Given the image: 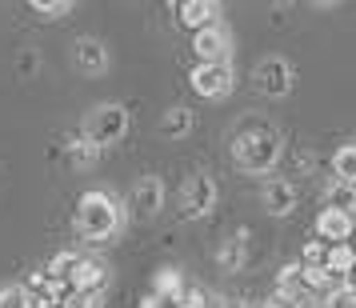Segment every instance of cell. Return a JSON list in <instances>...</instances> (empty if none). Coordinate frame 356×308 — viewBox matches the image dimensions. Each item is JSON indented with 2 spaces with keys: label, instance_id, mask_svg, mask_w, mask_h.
Instances as JSON below:
<instances>
[{
  "label": "cell",
  "instance_id": "1",
  "mask_svg": "<svg viewBox=\"0 0 356 308\" xmlns=\"http://www.w3.org/2000/svg\"><path fill=\"white\" fill-rule=\"evenodd\" d=\"M232 161L244 172H268L280 161V132L268 120H244L232 136Z\"/></svg>",
  "mask_w": 356,
  "mask_h": 308
},
{
  "label": "cell",
  "instance_id": "2",
  "mask_svg": "<svg viewBox=\"0 0 356 308\" xmlns=\"http://www.w3.org/2000/svg\"><path fill=\"white\" fill-rule=\"evenodd\" d=\"M76 228H81L84 241H108L116 228H120V204L108 193L88 188L76 200Z\"/></svg>",
  "mask_w": 356,
  "mask_h": 308
},
{
  "label": "cell",
  "instance_id": "3",
  "mask_svg": "<svg viewBox=\"0 0 356 308\" xmlns=\"http://www.w3.org/2000/svg\"><path fill=\"white\" fill-rule=\"evenodd\" d=\"M81 132L97 148L116 145V140H124V132H129V108H124V104H97L92 113L84 116Z\"/></svg>",
  "mask_w": 356,
  "mask_h": 308
},
{
  "label": "cell",
  "instance_id": "4",
  "mask_svg": "<svg viewBox=\"0 0 356 308\" xmlns=\"http://www.w3.org/2000/svg\"><path fill=\"white\" fill-rule=\"evenodd\" d=\"M216 209V180L209 172H193V177L180 184V216L200 220Z\"/></svg>",
  "mask_w": 356,
  "mask_h": 308
},
{
  "label": "cell",
  "instance_id": "5",
  "mask_svg": "<svg viewBox=\"0 0 356 308\" xmlns=\"http://www.w3.org/2000/svg\"><path fill=\"white\" fill-rule=\"evenodd\" d=\"M252 84L264 97H289L292 92V65L284 56H264L252 72Z\"/></svg>",
  "mask_w": 356,
  "mask_h": 308
},
{
  "label": "cell",
  "instance_id": "6",
  "mask_svg": "<svg viewBox=\"0 0 356 308\" xmlns=\"http://www.w3.org/2000/svg\"><path fill=\"white\" fill-rule=\"evenodd\" d=\"M188 81H193V88L200 92V97L220 100V97H228V92H232L236 72H232V65H228V60H220V65H196Z\"/></svg>",
  "mask_w": 356,
  "mask_h": 308
},
{
  "label": "cell",
  "instance_id": "7",
  "mask_svg": "<svg viewBox=\"0 0 356 308\" xmlns=\"http://www.w3.org/2000/svg\"><path fill=\"white\" fill-rule=\"evenodd\" d=\"M193 52L200 56V65H220V60H228V52H232V36H228V29L216 20L209 29L193 33Z\"/></svg>",
  "mask_w": 356,
  "mask_h": 308
},
{
  "label": "cell",
  "instance_id": "8",
  "mask_svg": "<svg viewBox=\"0 0 356 308\" xmlns=\"http://www.w3.org/2000/svg\"><path fill=\"white\" fill-rule=\"evenodd\" d=\"M164 209V180L161 177H140L132 184V212L136 216H156Z\"/></svg>",
  "mask_w": 356,
  "mask_h": 308
},
{
  "label": "cell",
  "instance_id": "9",
  "mask_svg": "<svg viewBox=\"0 0 356 308\" xmlns=\"http://www.w3.org/2000/svg\"><path fill=\"white\" fill-rule=\"evenodd\" d=\"M104 284H108V268L100 264V260H88L81 257L76 260V268H72V276H68V289L72 292H104Z\"/></svg>",
  "mask_w": 356,
  "mask_h": 308
},
{
  "label": "cell",
  "instance_id": "10",
  "mask_svg": "<svg viewBox=\"0 0 356 308\" xmlns=\"http://www.w3.org/2000/svg\"><path fill=\"white\" fill-rule=\"evenodd\" d=\"M356 232V220L348 212H337V209H324L316 216V236L324 244H348V236Z\"/></svg>",
  "mask_w": 356,
  "mask_h": 308
},
{
  "label": "cell",
  "instance_id": "11",
  "mask_svg": "<svg viewBox=\"0 0 356 308\" xmlns=\"http://www.w3.org/2000/svg\"><path fill=\"white\" fill-rule=\"evenodd\" d=\"M72 60L81 68L84 76H100V72H108V49L92 40V36H81L76 40V49H72Z\"/></svg>",
  "mask_w": 356,
  "mask_h": 308
},
{
  "label": "cell",
  "instance_id": "12",
  "mask_svg": "<svg viewBox=\"0 0 356 308\" xmlns=\"http://www.w3.org/2000/svg\"><path fill=\"white\" fill-rule=\"evenodd\" d=\"M260 200H264V209L273 212V216H289V212L296 209V184L284 180V177H276L260 188Z\"/></svg>",
  "mask_w": 356,
  "mask_h": 308
},
{
  "label": "cell",
  "instance_id": "13",
  "mask_svg": "<svg viewBox=\"0 0 356 308\" xmlns=\"http://www.w3.org/2000/svg\"><path fill=\"white\" fill-rule=\"evenodd\" d=\"M276 300H280V305L289 300V305H296V308L312 300L308 289H305V273H300V264H284V268H280V276H276Z\"/></svg>",
  "mask_w": 356,
  "mask_h": 308
},
{
  "label": "cell",
  "instance_id": "14",
  "mask_svg": "<svg viewBox=\"0 0 356 308\" xmlns=\"http://www.w3.org/2000/svg\"><path fill=\"white\" fill-rule=\"evenodd\" d=\"M216 4L212 0H180L177 4V17L184 29H193V33H200V29H209V24H216Z\"/></svg>",
  "mask_w": 356,
  "mask_h": 308
},
{
  "label": "cell",
  "instance_id": "15",
  "mask_svg": "<svg viewBox=\"0 0 356 308\" xmlns=\"http://www.w3.org/2000/svg\"><path fill=\"white\" fill-rule=\"evenodd\" d=\"M180 292H184V276H180V268H161L156 280H152V296H161L164 305H177Z\"/></svg>",
  "mask_w": 356,
  "mask_h": 308
},
{
  "label": "cell",
  "instance_id": "16",
  "mask_svg": "<svg viewBox=\"0 0 356 308\" xmlns=\"http://www.w3.org/2000/svg\"><path fill=\"white\" fill-rule=\"evenodd\" d=\"M324 268H328L332 276H340V280H344V276L356 268V248H353V244H328Z\"/></svg>",
  "mask_w": 356,
  "mask_h": 308
},
{
  "label": "cell",
  "instance_id": "17",
  "mask_svg": "<svg viewBox=\"0 0 356 308\" xmlns=\"http://www.w3.org/2000/svg\"><path fill=\"white\" fill-rule=\"evenodd\" d=\"M244 252H248V236L236 232V236H228V241L220 244L216 260H220V268H225V273H236V268L244 264Z\"/></svg>",
  "mask_w": 356,
  "mask_h": 308
},
{
  "label": "cell",
  "instance_id": "18",
  "mask_svg": "<svg viewBox=\"0 0 356 308\" xmlns=\"http://www.w3.org/2000/svg\"><path fill=\"white\" fill-rule=\"evenodd\" d=\"M65 152H68V161L72 164H81V168H88V164H97V156H100V148L84 136V132H72V140L65 145Z\"/></svg>",
  "mask_w": 356,
  "mask_h": 308
},
{
  "label": "cell",
  "instance_id": "19",
  "mask_svg": "<svg viewBox=\"0 0 356 308\" xmlns=\"http://www.w3.org/2000/svg\"><path fill=\"white\" fill-rule=\"evenodd\" d=\"M324 200H328V209H337V212H348V216L356 212V188L344 184V180H332L328 193H324Z\"/></svg>",
  "mask_w": 356,
  "mask_h": 308
},
{
  "label": "cell",
  "instance_id": "20",
  "mask_svg": "<svg viewBox=\"0 0 356 308\" xmlns=\"http://www.w3.org/2000/svg\"><path fill=\"white\" fill-rule=\"evenodd\" d=\"M161 132L172 136V140L188 136V132H193V113H188V108H168V113L161 116Z\"/></svg>",
  "mask_w": 356,
  "mask_h": 308
},
{
  "label": "cell",
  "instance_id": "21",
  "mask_svg": "<svg viewBox=\"0 0 356 308\" xmlns=\"http://www.w3.org/2000/svg\"><path fill=\"white\" fill-rule=\"evenodd\" d=\"M332 168H337V180H344V184H353V188H356V140H353V145H340L337 148Z\"/></svg>",
  "mask_w": 356,
  "mask_h": 308
},
{
  "label": "cell",
  "instance_id": "22",
  "mask_svg": "<svg viewBox=\"0 0 356 308\" xmlns=\"http://www.w3.org/2000/svg\"><path fill=\"white\" fill-rule=\"evenodd\" d=\"M76 252H56V257L49 260V268H44V276H49L52 284H65L68 276H72V268H76Z\"/></svg>",
  "mask_w": 356,
  "mask_h": 308
},
{
  "label": "cell",
  "instance_id": "23",
  "mask_svg": "<svg viewBox=\"0 0 356 308\" xmlns=\"http://www.w3.org/2000/svg\"><path fill=\"white\" fill-rule=\"evenodd\" d=\"M29 8H33L36 17H44V20H56V17H68V13H72L68 0H33Z\"/></svg>",
  "mask_w": 356,
  "mask_h": 308
},
{
  "label": "cell",
  "instance_id": "24",
  "mask_svg": "<svg viewBox=\"0 0 356 308\" xmlns=\"http://www.w3.org/2000/svg\"><path fill=\"white\" fill-rule=\"evenodd\" d=\"M324 257H328V244L324 241H308L305 257H300V268H324Z\"/></svg>",
  "mask_w": 356,
  "mask_h": 308
},
{
  "label": "cell",
  "instance_id": "25",
  "mask_svg": "<svg viewBox=\"0 0 356 308\" xmlns=\"http://www.w3.org/2000/svg\"><path fill=\"white\" fill-rule=\"evenodd\" d=\"M33 300H29V292H24V284H8V289H0V308H29Z\"/></svg>",
  "mask_w": 356,
  "mask_h": 308
},
{
  "label": "cell",
  "instance_id": "26",
  "mask_svg": "<svg viewBox=\"0 0 356 308\" xmlns=\"http://www.w3.org/2000/svg\"><path fill=\"white\" fill-rule=\"evenodd\" d=\"M60 308H100V296L97 292H72L68 289L60 296Z\"/></svg>",
  "mask_w": 356,
  "mask_h": 308
},
{
  "label": "cell",
  "instance_id": "27",
  "mask_svg": "<svg viewBox=\"0 0 356 308\" xmlns=\"http://www.w3.org/2000/svg\"><path fill=\"white\" fill-rule=\"evenodd\" d=\"M324 308H356V296L344 284H340L337 292H328V300H324Z\"/></svg>",
  "mask_w": 356,
  "mask_h": 308
},
{
  "label": "cell",
  "instance_id": "28",
  "mask_svg": "<svg viewBox=\"0 0 356 308\" xmlns=\"http://www.w3.org/2000/svg\"><path fill=\"white\" fill-rule=\"evenodd\" d=\"M36 68H40V56H36L33 49H24L17 56V72H20V76H29V72H36Z\"/></svg>",
  "mask_w": 356,
  "mask_h": 308
},
{
  "label": "cell",
  "instance_id": "29",
  "mask_svg": "<svg viewBox=\"0 0 356 308\" xmlns=\"http://www.w3.org/2000/svg\"><path fill=\"white\" fill-rule=\"evenodd\" d=\"M136 308H164V300H161V296H145Z\"/></svg>",
  "mask_w": 356,
  "mask_h": 308
},
{
  "label": "cell",
  "instance_id": "30",
  "mask_svg": "<svg viewBox=\"0 0 356 308\" xmlns=\"http://www.w3.org/2000/svg\"><path fill=\"white\" fill-rule=\"evenodd\" d=\"M344 289H348V292H353V296H356V268H353V273H348V276H344Z\"/></svg>",
  "mask_w": 356,
  "mask_h": 308
},
{
  "label": "cell",
  "instance_id": "31",
  "mask_svg": "<svg viewBox=\"0 0 356 308\" xmlns=\"http://www.w3.org/2000/svg\"><path fill=\"white\" fill-rule=\"evenodd\" d=\"M260 308H280V300H264V305H260Z\"/></svg>",
  "mask_w": 356,
  "mask_h": 308
},
{
  "label": "cell",
  "instance_id": "32",
  "mask_svg": "<svg viewBox=\"0 0 356 308\" xmlns=\"http://www.w3.org/2000/svg\"><path fill=\"white\" fill-rule=\"evenodd\" d=\"M300 308H324V305H316V300H308V305H300Z\"/></svg>",
  "mask_w": 356,
  "mask_h": 308
}]
</instances>
